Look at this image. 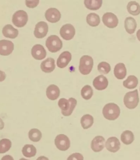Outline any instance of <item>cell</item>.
Returning a JSON list of instances; mask_svg holds the SVG:
<instances>
[{
    "label": "cell",
    "instance_id": "cell-1",
    "mask_svg": "<svg viewBox=\"0 0 140 160\" xmlns=\"http://www.w3.org/2000/svg\"><path fill=\"white\" fill-rule=\"evenodd\" d=\"M77 104V100L73 98H70L68 100L61 98L58 102V105L62 109V114L66 117L71 115Z\"/></svg>",
    "mask_w": 140,
    "mask_h": 160
},
{
    "label": "cell",
    "instance_id": "cell-2",
    "mask_svg": "<svg viewBox=\"0 0 140 160\" xmlns=\"http://www.w3.org/2000/svg\"><path fill=\"white\" fill-rule=\"evenodd\" d=\"M120 112L121 111L118 106L113 103L106 104L103 109L104 118L109 120H115L117 119Z\"/></svg>",
    "mask_w": 140,
    "mask_h": 160
},
{
    "label": "cell",
    "instance_id": "cell-3",
    "mask_svg": "<svg viewBox=\"0 0 140 160\" xmlns=\"http://www.w3.org/2000/svg\"><path fill=\"white\" fill-rule=\"evenodd\" d=\"M123 101L125 105L128 109H134L136 108L139 101L138 90L126 93L124 97Z\"/></svg>",
    "mask_w": 140,
    "mask_h": 160
},
{
    "label": "cell",
    "instance_id": "cell-4",
    "mask_svg": "<svg viewBox=\"0 0 140 160\" xmlns=\"http://www.w3.org/2000/svg\"><path fill=\"white\" fill-rule=\"evenodd\" d=\"M93 66V60L91 57L85 55L81 58L79 69L82 74H89L92 71Z\"/></svg>",
    "mask_w": 140,
    "mask_h": 160
},
{
    "label": "cell",
    "instance_id": "cell-5",
    "mask_svg": "<svg viewBox=\"0 0 140 160\" xmlns=\"http://www.w3.org/2000/svg\"><path fill=\"white\" fill-rule=\"evenodd\" d=\"M46 46L50 52L55 53L62 48V42L57 36L51 35L47 38Z\"/></svg>",
    "mask_w": 140,
    "mask_h": 160
},
{
    "label": "cell",
    "instance_id": "cell-6",
    "mask_svg": "<svg viewBox=\"0 0 140 160\" xmlns=\"http://www.w3.org/2000/svg\"><path fill=\"white\" fill-rule=\"evenodd\" d=\"M28 20V16L27 12L23 10L16 12L12 17V22L17 28H21L27 24Z\"/></svg>",
    "mask_w": 140,
    "mask_h": 160
},
{
    "label": "cell",
    "instance_id": "cell-7",
    "mask_svg": "<svg viewBox=\"0 0 140 160\" xmlns=\"http://www.w3.org/2000/svg\"><path fill=\"white\" fill-rule=\"evenodd\" d=\"M55 142L56 148L61 151H67L70 146L69 138L64 134L58 135L55 138Z\"/></svg>",
    "mask_w": 140,
    "mask_h": 160
},
{
    "label": "cell",
    "instance_id": "cell-8",
    "mask_svg": "<svg viewBox=\"0 0 140 160\" xmlns=\"http://www.w3.org/2000/svg\"><path fill=\"white\" fill-rule=\"evenodd\" d=\"M75 34V29L72 24H65L61 28L60 30V34L61 37L66 40L72 39Z\"/></svg>",
    "mask_w": 140,
    "mask_h": 160
},
{
    "label": "cell",
    "instance_id": "cell-9",
    "mask_svg": "<svg viewBox=\"0 0 140 160\" xmlns=\"http://www.w3.org/2000/svg\"><path fill=\"white\" fill-rule=\"evenodd\" d=\"M102 20L104 24L109 28H116L118 24V19L117 16L110 12L105 13L103 16Z\"/></svg>",
    "mask_w": 140,
    "mask_h": 160
},
{
    "label": "cell",
    "instance_id": "cell-10",
    "mask_svg": "<svg viewBox=\"0 0 140 160\" xmlns=\"http://www.w3.org/2000/svg\"><path fill=\"white\" fill-rule=\"evenodd\" d=\"M48 32V25L45 22H40L36 25L34 35L36 38L41 39L45 38Z\"/></svg>",
    "mask_w": 140,
    "mask_h": 160
},
{
    "label": "cell",
    "instance_id": "cell-11",
    "mask_svg": "<svg viewBox=\"0 0 140 160\" xmlns=\"http://www.w3.org/2000/svg\"><path fill=\"white\" fill-rule=\"evenodd\" d=\"M14 49V44L9 40H3L0 41V54L3 56L10 55Z\"/></svg>",
    "mask_w": 140,
    "mask_h": 160
},
{
    "label": "cell",
    "instance_id": "cell-12",
    "mask_svg": "<svg viewBox=\"0 0 140 160\" xmlns=\"http://www.w3.org/2000/svg\"><path fill=\"white\" fill-rule=\"evenodd\" d=\"M45 18L50 23L57 22L60 19L61 15L60 11L55 8H50L45 12Z\"/></svg>",
    "mask_w": 140,
    "mask_h": 160
},
{
    "label": "cell",
    "instance_id": "cell-13",
    "mask_svg": "<svg viewBox=\"0 0 140 160\" xmlns=\"http://www.w3.org/2000/svg\"><path fill=\"white\" fill-rule=\"evenodd\" d=\"M105 146L107 149L110 152H115L120 149L121 143L117 138L112 137L107 140Z\"/></svg>",
    "mask_w": 140,
    "mask_h": 160
},
{
    "label": "cell",
    "instance_id": "cell-14",
    "mask_svg": "<svg viewBox=\"0 0 140 160\" xmlns=\"http://www.w3.org/2000/svg\"><path fill=\"white\" fill-rule=\"evenodd\" d=\"M31 55L34 59L41 60L46 57V52L44 47L39 44L33 46L31 49Z\"/></svg>",
    "mask_w": 140,
    "mask_h": 160
},
{
    "label": "cell",
    "instance_id": "cell-15",
    "mask_svg": "<svg viewBox=\"0 0 140 160\" xmlns=\"http://www.w3.org/2000/svg\"><path fill=\"white\" fill-rule=\"evenodd\" d=\"M109 82L107 78L104 75H99L93 80V86L95 89L101 91L105 89L108 87Z\"/></svg>",
    "mask_w": 140,
    "mask_h": 160
},
{
    "label": "cell",
    "instance_id": "cell-16",
    "mask_svg": "<svg viewBox=\"0 0 140 160\" xmlns=\"http://www.w3.org/2000/svg\"><path fill=\"white\" fill-rule=\"evenodd\" d=\"M72 59V55L68 51H65L62 53L57 59V66L61 68H65L69 63Z\"/></svg>",
    "mask_w": 140,
    "mask_h": 160
},
{
    "label": "cell",
    "instance_id": "cell-17",
    "mask_svg": "<svg viewBox=\"0 0 140 160\" xmlns=\"http://www.w3.org/2000/svg\"><path fill=\"white\" fill-rule=\"evenodd\" d=\"M105 142V139L103 136H96L92 141L91 147L94 152H99L104 148Z\"/></svg>",
    "mask_w": 140,
    "mask_h": 160
},
{
    "label": "cell",
    "instance_id": "cell-18",
    "mask_svg": "<svg viewBox=\"0 0 140 160\" xmlns=\"http://www.w3.org/2000/svg\"><path fill=\"white\" fill-rule=\"evenodd\" d=\"M41 70L46 73H50L52 72L55 68V61L53 58H49L41 62Z\"/></svg>",
    "mask_w": 140,
    "mask_h": 160
},
{
    "label": "cell",
    "instance_id": "cell-19",
    "mask_svg": "<svg viewBox=\"0 0 140 160\" xmlns=\"http://www.w3.org/2000/svg\"><path fill=\"white\" fill-rule=\"evenodd\" d=\"M46 95L48 98L51 100H55L59 98L60 95V90L59 87L54 84H51L47 87Z\"/></svg>",
    "mask_w": 140,
    "mask_h": 160
},
{
    "label": "cell",
    "instance_id": "cell-20",
    "mask_svg": "<svg viewBox=\"0 0 140 160\" xmlns=\"http://www.w3.org/2000/svg\"><path fill=\"white\" fill-rule=\"evenodd\" d=\"M2 33L6 38L15 39L18 36V31L11 24H7L3 28Z\"/></svg>",
    "mask_w": 140,
    "mask_h": 160
},
{
    "label": "cell",
    "instance_id": "cell-21",
    "mask_svg": "<svg viewBox=\"0 0 140 160\" xmlns=\"http://www.w3.org/2000/svg\"><path fill=\"white\" fill-rule=\"evenodd\" d=\"M114 73L115 77L118 79L122 80L124 78L127 74V70L124 64H117L114 68Z\"/></svg>",
    "mask_w": 140,
    "mask_h": 160
},
{
    "label": "cell",
    "instance_id": "cell-22",
    "mask_svg": "<svg viewBox=\"0 0 140 160\" xmlns=\"http://www.w3.org/2000/svg\"><path fill=\"white\" fill-rule=\"evenodd\" d=\"M137 27L136 21L132 17H128L125 21V28L128 34H132L135 32Z\"/></svg>",
    "mask_w": 140,
    "mask_h": 160
},
{
    "label": "cell",
    "instance_id": "cell-23",
    "mask_svg": "<svg viewBox=\"0 0 140 160\" xmlns=\"http://www.w3.org/2000/svg\"><path fill=\"white\" fill-rule=\"evenodd\" d=\"M102 0H85L84 4L87 8L91 10H97L101 7L102 5Z\"/></svg>",
    "mask_w": 140,
    "mask_h": 160
},
{
    "label": "cell",
    "instance_id": "cell-24",
    "mask_svg": "<svg viewBox=\"0 0 140 160\" xmlns=\"http://www.w3.org/2000/svg\"><path fill=\"white\" fill-rule=\"evenodd\" d=\"M138 84V79L134 76H129L127 79L124 81L123 85L128 89H133L136 88Z\"/></svg>",
    "mask_w": 140,
    "mask_h": 160
},
{
    "label": "cell",
    "instance_id": "cell-25",
    "mask_svg": "<svg viewBox=\"0 0 140 160\" xmlns=\"http://www.w3.org/2000/svg\"><path fill=\"white\" fill-rule=\"evenodd\" d=\"M121 140L125 145L131 144L134 140L133 133L130 130H126L121 135Z\"/></svg>",
    "mask_w": 140,
    "mask_h": 160
},
{
    "label": "cell",
    "instance_id": "cell-26",
    "mask_svg": "<svg viewBox=\"0 0 140 160\" xmlns=\"http://www.w3.org/2000/svg\"><path fill=\"white\" fill-rule=\"evenodd\" d=\"M22 152L25 157L31 158L36 154V149L33 145L27 144L23 148Z\"/></svg>",
    "mask_w": 140,
    "mask_h": 160
},
{
    "label": "cell",
    "instance_id": "cell-27",
    "mask_svg": "<svg viewBox=\"0 0 140 160\" xmlns=\"http://www.w3.org/2000/svg\"><path fill=\"white\" fill-rule=\"evenodd\" d=\"M80 122L83 129H88L93 125L94 123V118L90 114H85L81 119Z\"/></svg>",
    "mask_w": 140,
    "mask_h": 160
},
{
    "label": "cell",
    "instance_id": "cell-28",
    "mask_svg": "<svg viewBox=\"0 0 140 160\" xmlns=\"http://www.w3.org/2000/svg\"><path fill=\"white\" fill-rule=\"evenodd\" d=\"M87 22L90 26H98L100 22V18L98 15L95 13H90L87 16Z\"/></svg>",
    "mask_w": 140,
    "mask_h": 160
},
{
    "label": "cell",
    "instance_id": "cell-29",
    "mask_svg": "<svg viewBox=\"0 0 140 160\" xmlns=\"http://www.w3.org/2000/svg\"><path fill=\"white\" fill-rule=\"evenodd\" d=\"M128 11L129 13L133 16H137L140 13V6L136 2H131L128 4Z\"/></svg>",
    "mask_w": 140,
    "mask_h": 160
},
{
    "label": "cell",
    "instance_id": "cell-30",
    "mask_svg": "<svg viewBox=\"0 0 140 160\" xmlns=\"http://www.w3.org/2000/svg\"><path fill=\"white\" fill-rule=\"evenodd\" d=\"M29 137L31 141L33 142H39L42 137V134L37 129H32L29 132Z\"/></svg>",
    "mask_w": 140,
    "mask_h": 160
},
{
    "label": "cell",
    "instance_id": "cell-31",
    "mask_svg": "<svg viewBox=\"0 0 140 160\" xmlns=\"http://www.w3.org/2000/svg\"><path fill=\"white\" fill-rule=\"evenodd\" d=\"M12 143L8 139H3L0 141V153H4L9 151L12 147Z\"/></svg>",
    "mask_w": 140,
    "mask_h": 160
},
{
    "label": "cell",
    "instance_id": "cell-32",
    "mask_svg": "<svg viewBox=\"0 0 140 160\" xmlns=\"http://www.w3.org/2000/svg\"><path fill=\"white\" fill-rule=\"evenodd\" d=\"M81 93L83 98L88 100L90 99L93 95V90L90 86L85 85L82 88Z\"/></svg>",
    "mask_w": 140,
    "mask_h": 160
},
{
    "label": "cell",
    "instance_id": "cell-33",
    "mask_svg": "<svg viewBox=\"0 0 140 160\" xmlns=\"http://www.w3.org/2000/svg\"><path fill=\"white\" fill-rule=\"evenodd\" d=\"M98 69L100 73L107 74L109 73L111 70V67L108 62H102L98 64Z\"/></svg>",
    "mask_w": 140,
    "mask_h": 160
},
{
    "label": "cell",
    "instance_id": "cell-34",
    "mask_svg": "<svg viewBox=\"0 0 140 160\" xmlns=\"http://www.w3.org/2000/svg\"><path fill=\"white\" fill-rule=\"evenodd\" d=\"M84 157L81 154L74 153L71 155L67 158V160H83Z\"/></svg>",
    "mask_w": 140,
    "mask_h": 160
},
{
    "label": "cell",
    "instance_id": "cell-35",
    "mask_svg": "<svg viewBox=\"0 0 140 160\" xmlns=\"http://www.w3.org/2000/svg\"><path fill=\"white\" fill-rule=\"evenodd\" d=\"M39 2V1H26V4L29 8H34L37 6Z\"/></svg>",
    "mask_w": 140,
    "mask_h": 160
},
{
    "label": "cell",
    "instance_id": "cell-36",
    "mask_svg": "<svg viewBox=\"0 0 140 160\" xmlns=\"http://www.w3.org/2000/svg\"><path fill=\"white\" fill-rule=\"evenodd\" d=\"M1 160H14V159L13 158L12 156L7 155L2 157Z\"/></svg>",
    "mask_w": 140,
    "mask_h": 160
},
{
    "label": "cell",
    "instance_id": "cell-37",
    "mask_svg": "<svg viewBox=\"0 0 140 160\" xmlns=\"http://www.w3.org/2000/svg\"><path fill=\"white\" fill-rule=\"evenodd\" d=\"M36 160H49V159L45 156H41L40 157L38 158Z\"/></svg>",
    "mask_w": 140,
    "mask_h": 160
},
{
    "label": "cell",
    "instance_id": "cell-38",
    "mask_svg": "<svg viewBox=\"0 0 140 160\" xmlns=\"http://www.w3.org/2000/svg\"><path fill=\"white\" fill-rule=\"evenodd\" d=\"M136 36H137L138 39L139 41H140V29L138 31L137 33H136Z\"/></svg>",
    "mask_w": 140,
    "mask_h": 160
},
{
    "label": "cell",
    "instance_id": "cell-39",
    "mask_svg": "<svg viewBox=\"0 0 140 160\" xmlns=\"http://www.w3.org/2000/svg\"><path fill=\"white\" fill-rule=\"evenodd\" d=\"M19 160H29L27 159H26L24 158H22L21 159H20Z\"/></svg>",
    "mask_w": 140,
    "mask_h": 160
},
{
    "label": "cell",
    "instance_id": "cell-40",
    "mask_svg": "<svg viewBox=\"0 0 140 160\" xmlns=\"http://www.w3.org/2000/svg\"></svg>",
    "mask_w": 140,
    "mask_h": 160
}]
</instances>
